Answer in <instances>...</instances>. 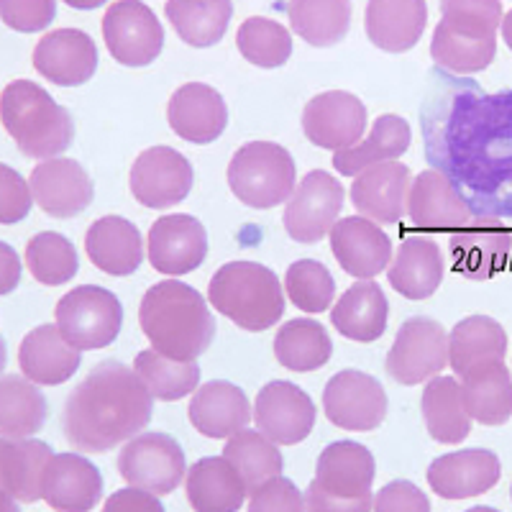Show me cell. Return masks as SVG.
I'll use <instances>...</instances> for the list:
<instances>
[{
    "mask_svg": "<svg viewBox=\"0 0 512 512\" xmlns=\"http://www.w3.org/2000/svg\"><path fill=\"white\" fill-rule=\"evenodd\" d=\"M118 472L128 487L172 495L187 477L185 451L167 433H139L121 448Z\"/></svg>",
    "mask_w": 512,
    "mask_h": 512,
    "instance_id": "ba28073f",
    "label": "cell"
},
{
    "mask_svg": "<svg viewBox=\"0 0 512 512\" xmlns=\"http://www.w3.org/2000/svg\"><path fill=\"white\" fill-rule=\"evenodd\" d=\"M448 367V333L433 318L415 315L397 331L387 354V374L405 387L438 377Z\"/></svg>",
    "mask_w": 512,
    "mask_h": 512,
    "instance_id": "9c48e42d",
    "label": "cell"
},
{
    "mask_svg": "<svg viewBox=\"0 0 512 512\" xmlns=\"http://www.w3.org/2000/svg\"><path fill=\"white\" fill-rule=\"evenodd\" d=\"M446 31L466 39H497L502 26L500 0H441V21Z\"/></svg>",
    "mask_w": 512,
    "mask_h": 512,
    "instance_id": "c3c4849f",
    "label": "cell"
},
{
    "mask_svg": "<svg viewBox=\"0 0 512 512\" xmlns=\"http://www.w3.org/2000/svg\"><path fill=\"white\" fill-rule=\"evenodd\" d=\"M461 395L469 418L477 423L505 425L512 418V377L505 361H489L461 379Z\"/></svg>",
    "mask_w": 512,
    "mask_h": 512,
    "instance_id": "d590c367",
    "label": "cell"
},
{
    "mask_svg": "<svg viewBox=\"0 0 512 512\" xmlns=\"http://www.w3.org/2000/svg\"><path fill=\"white\" fill-rule=\"evenodd\" d=\"M223 459L239 472L249 495L269 479L282 477V469H285V459H282L277 443L269 441L264 433L249 431V428L228 438L223 446Z\"/></svg>",
    "mask_w": 512,
    "mask_h": 512,
    "instance_id": "b9f144b4",
    "label": "cell"
},
{
    "mask_svg": "<svg viewBox=\"0 0 512 512\" xmlns=\"http://www.w3.org/2000/svg\"><path fill=\"white\" fill-rule=\"evenodd\" d=\"M85 251L100 272L128 277L144 262V239L128 218L103 216L85 233Z\"/></svg>",
    "mask_w": 512,
    "mask_h": 512,
    "instance_id": "f1b7e54d",
    "label": "cell"
},
{
    "mask_svg": "<svg viewBox=\"0 0 512 512\" xmlns=\"http://www.w3.org/2000/svg\"><path fill=\"white\" fill-rule=\"evenodd\" d=\"M52 456L44 441L0 436V489L26 505L41 500V477Z\"/></svg>",
    "mask_w": 512,
    "mask_h": 512,
    "instance_id": "e575fe53",
    "label": "cell"
},
{
    "mask_svg": "<svg viewBox=\"0 0 512 512\" xmlns=\"http://www.w3.org/2000/svg\"><path fill=\"white\" fill-rule=\"evenodd\" d=\"M290 26L310 47L326 49L351 31V0H290Z\"/></svg>",
    "mask_w": 512,
    "mask_h": 512,
    "instance_id": "ab89813d",
    "label": "cell"
},
{
    "mask_svg": "<svg viewBox=\"0 0 512 512\" xmlns=\"http://www.w3.org/2000/svg\"><path fill=\"white\" fill-rule=\"evenodd\" d=\"M425 428L438 443H461L472 433V418L466 413L461 382L456 377H433L428 379L420 400Z\"/></svg>",
    "mask_w": 512,
    "mask_h": 512,
    "instance_id": "8d00e7d4",
    "label": "cell"
},
{
    "mask_svg": "<svg viewBox=\"0 0 512 512\" xmlns=\"http://www.w3.org/2000/svg\"><path fill=\"white\" fill-rule=\"evenodd\" d=\"M105 47L123 67H149L164 49L157 13L141 0H116L103 16Z\"/></svg>",
    "mask_w": 512,
    "mask_h": 512,
    "instance_id": "30bf717a",
    "label": "cell"
},
{
    "mask_svg": "<svg viewBox=\"0 0 512 512\" xmlns=\"http://www.w3.org/2000/svg\"><path fill=\"white\" fill-rule=\"evenodd\" d=\"M331 251L346 274L359 280H372L390 267L392 239L374 221L364 216H349L328 233Z\"/></svg>",
    "mask_w": 512,
    "mask_h": 512,
    "instance_id": "cb8c5ba5",
    "label": "cell"
},
{
    "mask_svg": "<svg viewBox=\"0 0 512 512\" xmlns=\"http://www.w3.org/2000/svg\"><path fill=\"white\" fill-rule=\"evenodd\" d=\"M80 361V351L62 336L57 323H47L26 333L18 349V367L24 377L41 387H57L72 379L80 369Z\"/></svg>",
    "mask_w": 512,
    "mask_h": 512,
    "instance_id": "484cf974",
    "label": "cell"
},
{
    "mask_svg": "<svg viewBox=\"0 0 512 512\" xmlns=\"http://www.w3.org/2000/svg\"><path fill=\"white\" fill-rule=\"evenodd\" d=\"M497 39H466L436 26L431 39V59L454 75H474L495 62Z\"/></svg>",
    "mask_w": 512,
    "mask_h": 512,
    "instance_id": "bcb514c9",
    "label": "cell"
},
{
    "mask_svg": "<svg viewBox=\"0 0 512 512\" xmlns=\"http://www.w3.org/2000/svg\"><path fill=\"white\" fill-rule=\"evenodd\" d=\"M34 67L59 88H80L98 70V47L93 36L80 29H57L39 39Z\"/></svg>",
    "mask_w": 512,
    "mask_h": 512,
    "instance_id": "44dd1931",
    "label": "cell"
},
{
    "mask_svg": "<svg viewBox=\"0 0 512 512\" xmlns=\"http://www.w3.org/2000/svg\"><path fill=\"white\" fill-rule=\"evenodd\" d=\"M472 221V208L466 205L448 175L438 169H423L415 177L408 198V223L413 231L456 233Z\"/></svg>",
    "mask_w": 512,
    "mask_h": 512,
    "instance_id": "2e32d148",
    "label": "cell"
},
{
    "mask_svg": "<svg viewBox=\"0 0 512 512\" xmlns=\"http://www.w3.org/2000/svg\"><path fill=\"white\" fill-rule=\"evenodd\" d=\"M154 415V397L121 361H100L67 397L64 436L77 451L105 454L144 431Z\"/></svg>",
    "mask_w": 512,
    "mask_h": 512,
    "instance_id": "6da1fadb",
    "label": "cell"
},
{
    "mask_svg": "<svg viewBox=\"0 0 512 512\" xmlns=\"http://www.w3.org/2000/svg\"><path fill=\"white\" fill-rule=\"evenodd\" d=\"M390 303L374 280L351 285L333 305L331 323L338 333L356 344H372L387 331Z\"/></svg>",
    "mask_w": 512,
    "mask_h": 512,
    "instance_id": "1f68e13d",
    "label": "cell"
},
{
    "mask_svg": "<svg viewBox=\"0 0 512 512\" xmlns=\"http://www.w3.org/2000/svg\"><path fill=\"white\" fill-rule=\"evenodd\" d=\"M192 428L208 438H231L251 423L249 397L241 387L223 379L203 384L187 408Z\"/></svg>",
    "mask_w": 512,
    "mask_h": 512,
    "instance_id": "4316f807",
    "label": "cell"
},
{
    "mask_svg": "<svg viewBox=\"0 0 512 512\" xmlns=\"http://www.w3.org/2000/svg\"><path fill=\"white\" fill-rule=\"evenodd\" d=\"M510 497H512V489H510Z\"/></svg>",
    "mask_w": 512,
    "mask_h": 512,
    "instance_id": "6125c7cd",
    "label": "cell"
},
{
    "mask_svg": "<svg viewBox=\"0 0 512 512\" xmlns=\"http://www.w3.org/2000/svg\"><path fill=\"white\" fill-rule=\"evenodd\" d=\"M0 512H21V507L16 505V500L8 495L6 489H0Z\"/></svg>",
    "mask_w": 512,
    "mask_h": 512,
    "instance_id": "680465c9",
    "label": "cell"
},
{
    "mask_svg": "<svg viewBox=\"0 0 512 512\" xmlns=\"http://www.w3.org/2000/svg\"><path fill=\"white\" fill-rule=\"evenodd\" d=\"M103 512H164V507L152 492L126 487L118 489V492H113L108 497V502L103 505Z\"/></svg>",
    "mask_w": 512,
    "mask_h": 512,
    "instance_id": "db71d44e",
    "label": "cell"
},
{
    "mask_svg": "<svg viewBox=\"0 0 512 512\" xmlns=\"http://www.w3.org/2000/svg\"><path fill=\"white\" fill-rule=\"evenodd\" d=\"M139 326L154 351L175 361H195L216 338L208 300L180 280L149 287L139 305Z\"/></svg>",
    "mask_w": 512,
    "mask_h": 512,
    "instance_id": "7a4b0ae2",
    "label": "cell"
},
{
    "mask_svg": "<svg viewBox=\"0 0 512 512\" xmlns=\"http://www.w3.org/2000/svg\"><path fill=\"white\" fill-rule=\"evenodd\" d=\"M164 16L185 44L208 49L226 36L233 18L231 0H167Z\"/></svg>",
    "mask_w": 512,
    "mask_h": 512,
    "instance_id": "74e56055",
    "label": "cell"
},
{
    "mask_svg": "<svg viewBox=\"0 0 512 512\" xmlns=\"http://www.w3.org/2000/svg\"><path fill=\"white\" fill-rule=\"evenodd\" d=\"M505 354V328L487 315H469V318L459 320L454 331L448 333V367L454 369L459 379L489 361H502Z\"/></svg>",
    "mask_w": 512,
    "mask_h": 512,
    "instance_id": "836d02e7",
    "label": "cell"
},
{
    "mask_svg": "<svg viewBox=\"0 0 512 512\" xmlns=\"http://www.w3.org/2000/svg\"><path fill=\"white\" fill-rule=\"evenodd\" d=\"M374 512H431V502L418 484L397 479L379 489L374 497Z\"/></svg>",
    "mask_w": 512,
    "mask_h": 512,
    "instance_id": "f5cc1de1",
    "label": "cell"
},
{
    "mask_svg": "<svg viewBox=\"0 0 512 512\" xmlns=\"http://www.w3.org/2000/svg\"><path fill=\"white\" fill-rule=\"evenodd\" d=\"M413 187L410 167L402 162H382L354 177L351 203L356 213L377 226H397L408 218V198Z\"/></svg>",
    "mask_w": 512,
    "mask_h": 512,
    "instance_id": "ac0fdd59",
    "label": "cell"
},
{
    "mask_svg": "<svg viewBox=\"0 0 512 512\" xmlns=\"http://www.w3.org/2000/svg\"><path fill=\"white\" fill-rule=\"evenodd\" d=\"M131 369L152 392L154 400L177 402L198 390L200 384L198 361H175L154 349L139 351Z\"/></svg>",
    "mask_w": 512,
    "mask_h": 512,
    "instance_id": "7bdbcfd3",
    "label": "cell"
},
{
    "mask_svg": "<svg viewBox=\"0 0 512 512\" xmlns=\"http://www.w3.org/2000/svg\"><path fill=\"white\" fill-rule=\"evenodd\" d=\"M167 121L180 139L200 146L213 144L228 126V105L205 82H185L169 98Z\"/></svg>",
    "mask_w": 512,
    "mask_h": 512,
    "instance_id": "603a6c76",
    "label": "cell"
},
{
    "mask_svg": "<svg viewBox=\"0 0 512 512\" xmlns=\"http://www.w3.org/2000/svg\"><path fill=\"white\" fill-rule=\"evenodd\" d=\"M249 512H305V495L292 479L274 477L251 492Z\"/></svg>",
    "mask_w": 512,
    "mask_h": 512,
    "instance_id": "816d5d0a",
    "label": "cell"
},
{
    "mask_svg": "<svg viewBox=\"0 0 512 512\" xmlns=\"http://www.w3.org/2000/svg\"><path fill=\"white\" fill-rule=\"evenodd\" d=\"M26 267L36 282L59 287L75 277L80 259L75 244L67 236L57 231H41L26 244Z\"/></svg>",
    "mask_w": 512,
    "mask_h": 512,
    "instance_id": "f6af8a7d",
    "label": "cell"
},
{
    "mask_svg": "<svg viewBox=\"0 0 512 512\" xmlns=\"http://www.w3.org/2000/svg\"><path fill=\"white\" fill-rule=\"evenodd\" d=\"M466 512H500V510H495V507H487V505H479V507H472V510H466Z\"/></svg>",
    "mask_w": 512,
    "mask_h": 512,
    "instance_id": "94428289",
    "label": "cell"
},
{
    "mask_svg": "<svg viewBox=\"0 0 512 512\" xmlns=\"http://www.w3.org/2000/svg\"><path fill=\"white\" fill-rule=\"evenodd\" d=\"M341 208H344V185L326 169H313L287 200L282 223L297 244H318L333 231Z\"/></svg>",
    "mask_w": 512,
    "mask_h": 512,
    "instance_id": "8fae6325",
    "label": "cell"
},
{
    "mask_svg": "<svg viewBox=\"0 0 512 512\" xmlns=\"http://www.w3.org/2000/svg\"><path fill=\"white\" fill-rule=\"evenodd\" d=\"M377 461L356 441H333L315 464V479L305 489V512H372Z\"/></svg>",
    "mask_w": 512,
    "mask_h": 512,
    "instance_id": "5b68a950",
    "label": "cell"
},
{
    "mask_svg": "<svg viewBox=\"0 0 512 512\" xmlns=\"http://www.w3.org/2000/svg\"><path fill=\"white\" fill-rule=\"evenodd\" d=\"M49 405L31 379L0 377V436L31 438L47 423Z\"/></svg>",
    "mask_w": 512,
    "mask_h": 512,
    "instance_id": "60d3db41",
    "label": "cell"
},
{
    "mask_svg": "<svg viewBox=\"0 0 512 512\" xmlns=\"http://www.w3.org/2000/svg\"><path fill=\"white\" fill-rule=\"evenodd\" d=\"M228 185L244 205L269 210L292 198L297 167L285 146L274 141H249L231 157Z\"/></svg>",
    "mask_w": 512,
    "mask_h": 512,
    "instance_id": "8992f818",
    "label": "cell"
},
{
    "mask_svg": "<svg viewBox=\"0 0 512 512\" xmlns=\"http://www.w3.org/2000/svg\"><path fill=\"white\" fill-rule=\"evenodd\" d=\"M512 251V233L500 221H479L461 231L451 233L448 239V256L456 274L466 280L484 282L492 280L507 267Z\"/></svg>",
    "mask_w": 512,
    "mask_h": 512,
    "instance_id": "d6986e66",
    "label": "cell"
},
{
    "mask_svg": "<svg viewBox=\"0 0 512 512\" xmlns=\"http://www.w3.org/2000/svg\"><path fill=\"white\" fill-rule=\"evenodd\" d=\"M210 305L231 323L262 333L285 315V290L277 274L259 262H228L210 277Z\"/></svg>",
    "mask_w": 512,
    "mask_h": 512,
    "instance_id": "277c9868",
    "label": "cell"
},
{
    "mask_svg": "<svg viewBox=\"0 0 512 512\" xmlns=\"http://www.w3.org/2000/svg\"><path fill=\"white\" fill-rule=\"evenodd\" d=\"M502 39H505V44L507 47H510V52H512V11H507L505 16H502Z\"/></svg>",
    "mask_w": 512,
    "mask_h": 512,
    "instance_id": "6f0895ef",
    "label": "cell"
},
{
    "mask_svg": "<svg viewBox=\"0 0 512 512\" xmlns=\"http://www.w3.org/2000/svg\"><path fill=\"white\" fill-rule=\"evenodd\" d=\"M443 272H446V264H443L441 246L433 239L408 236L392 256L387 280L395 287V292L408 300H428L441 287Z\"/></svg>",
    "mask_w": 512,
    "mask_h": 512,
    "instance_id": "f546056e",
    "label": "cell"
},
{
    "mask_svg": "<svg viewBox=\"0 0 512 512\" xmlns=\"http://www.w3.org/2000/svg\"><path fill=\"white\" fill-rule=\"evenodd\" d=\"M57 328L77 351L111 346L123 328V305L111 290L82 285L70 290L54 310Z\"/></svg>",
    "mask_w": 512,
    "mask_h": 512,
    "instance_id": "52a82bcc",
    "label": "cell"
},
{
    "mask_svg": "<svg viewBox=\"0 0 512 512\" xmlns=\"http://www.w3.org/2000/svg\"><path fill=\"white\" fill-rule=\"evenodd\" d=\"M410 141H413L410 123L402 116L387 113V116H379L374 121L367 139L349 146L344 152L333 154V169L338 175L356 177L374 164L397 162L410 149Z\"/></svg>",
    "mask_w": 512,
    "mask_h": 512,
    "instance_id": "d6a6232c",
    "label": "cell"
},
{
    "mask_svg": "<svg viewBox=\"0 0 512 512\" xmlns=\"http://www.w3.org/2000/svg\"><path fill=\"white\" fill-rule=\"evenodd\" d=\"M149 264L159 274L182 277L198 269L208 256V231L203 223L190 213L162 216L149 228L146 241Z\"/></svg>",
    "mask_w": 512,
    "mask_h": 512,
    "instance_id": "e0dca14e",
    "label": "cell"
},
{
    "mask_svg": "<svg viewBox=\"0 0 512 512\" xmlns=\"http://www.w3.org/2000/svg\"><path fill=\"white\" fill-rule=\"evenodd\" d=\"M323 410L336 428L356 433L377 431L387 418V392L372 374L344 369L328 379Z\"/></svg>",
    "mask_w": 512,
    "mask_h": 512,
    "instance_id": "7c38bea8",
    "label": "cell"
},
{
    "mask_svg": "<svg viewBox=\"0 0 512 512\" xmlns=\"http://www.w3.org/2000/svg\"><path fill=\"white\" fill-rule=\"evenodd\" d=\"M367 131V108L354 93L331 90L308 100L303 111V134L318 149L344 152L359 144Z\"/></svg>",
    "mask_w": 512,
    "mask_h": 512,
    "instance_id": "9a60e30c",
    "label": "cell"
},
{
    "mask_svg": "<svg viewBox=\"0 0 512 512\" xmlns=\"http://www.w3.org/2000/svg\"><path fill=\"white\" fill-rule=\"evenodd\" d=\"M31 195L47 216L75 218L93 203L95 187L77 159L54 157L36 164L31 172Z\"/></svg>",
    "mask_w": 512,
    "mask_h": 512,
    "instance_id": "ffe728a7",
    "label": "cell"
},
{
    "mask_svg": "<svg viewBox=\"0 0 512 512\" xmlns=\"http://www.w3.org/2000/svg\"><path fill=\"white\" fill-rule=\"evenodd\" d=\"M103 497V474L80 454H59L44 469L41 500L57 512H90Z\"/></svg>",
    "mask_w": 512,
    "mask_h": 512,
    "instance_id": "d4e9b609",
    "label": "cell"
},
{
    "mask_svg": "<svg viewBox=\"0 0 512 512\" xmlns=\"http://www.w3.org/2000/svg\"><path fill=\"white\" fill-rule=\"evenodd\" d=\"M6 361H8V349H6V341L0 338V374L6 369Z\"/></svg>",
    "mask_w": 512,
    "mask_h": 512,
    "instance_id": "91938a15",
    "label": "cell"
},
{
    "mask_svg": "<svg viewBox=\"0 0 512 512\" xmlns=\"http://www.w3.org/2000/svg\"><path fill=\"white\" fill-rule=\"evenodd\" d=\"M274 356L290 372H318L331 361L333 341L318 320H287L274 336Z\"/></svg>",
    "mask_w": 512,
    "mask_h": 512,
    "instance_id": "f35d334b",
    "label": "cell"
},
{
    "mask_svg": "<svg viewBox=\"0 0 512 512\" xmlns=\"http://www.w3.org/2000/svg\"><path fill=\"white\" fill-rule=\"evenodd\" d=\"M31 185L8 164H0V226L21 223L31 213Z\"/></svg>",
    "mask_w": 512,
    "mask_h": 512,
    "instance_id": "f907efd6",
    "label": "cell"
},
{
    "mask_svg": "<svg viewBox=\"0 0 512 512\" xmlns=\"http://www.w3.org/2000/svg\"><path fill=\"white\" fill-rule=\"evenodd\" d=\"M195 172L185 154L172 146H152L136 157L131 167V195L152 210L180 205L190 195Z\"/></svg>",
    "mask_w": 512,
    "mask_h": 512,
    "instance_id": "5bb4252c",
    "label": "cell"
},
{
    "mask_svg": "<svg viewBox=\"0 0 512 512\" xmlns=\"http://www.w3.org/2000/svg\"><path fill=\"white\" fill-rule=\"evenodd\" d=\"M428 24L425 0H369L364 29L369 41L382 52H410Z\"/></svg>",
    "mask_w": 512,
    "mask_h": 512,
    "instance_id": "83f0119b",
    "label": "cell"
},
{
    "mask_svg": "<svg viewBox=\"0 0 512 512\" xmlns=\"http://www.w3.org/2000/svg\"><path fill=\"white\" fill-rule=\"evenodd\" d=\"M241 57L262 70H277L292 57V34L282 24L264 16L246 18L236 31Z\"/></svg>",
    "mask_w": 512,
    "mask_h": 512,
    "instance_id": "ee69618b",
    "label": "cell"
},
{
    "mask_svg": "<svg viewBox=\"0 0 512 512\" xmlns=\"http://www.w3.org/2000/svg\"><path fill=\"white\" fill-rule=\"evenodd\" d=\"M285 292L297 310L318 315L326 313L336 297V282L333 274L323 262L315 259H300L290 264L285 274Z\"/></svg>",
    "mask_w": 512,
    "mask_h": 512,
    "instance_id": "7dc6e473",
    "label": "cell"
},
{
    "mask_svg": "<svg viewBox=\"0 0 512 512\" xmlns=\"http://www.w3.org/2000/svg\"><path fill=\"white\" fill-rule=\"evenodd\" d=\"M21 285V256L13 246L0 241V295H11Z\"/></svg>",
    "mask_w": 512,
    "mask_h": 512,
    "instance_id": "11a10c76",
    "label": "cell"
},
{
    "mask_svg": "<svg viewBox=\"0 0 512 512\" xmlns=\"http://www.w3.org/2000/svg\"><path fill=\"white\" fill-rule=\"evenodd\" d=\"M62 3H67L75 11H95V8H103L108 0H62Z\"/></svg>",
    "mask_w": 512,
    "mask_h": 512,
    "instance_id": "9f6ffc18",
    "label": "cell"
},
{
    "mask_svg": "<svg viewBox=\"0 0 512 512\" xmlns=\"http://www.w3.org/2000/svg\"><path fill=\"white\" fill-rule=\"evenodd\" d=\"M0 123L31 159H54L75 141L70 111L31 80L8 82L0 93Z\"/></svg>",
    "mask_w": 512,
    "mask_h": 512,
    "instance_id": "3957f363",
    "label": "cell"
},
{
    "mask_svg": "<svg viewBox=\"0 0 512 512\" xmlns=\"http://www.w3.org/2000/svg\"><path fill=\"white\" fill-rule=\"evenodd\" d=\"M318 410L303 387L292 382L264 384L254 402V423L259 433L277 446H295L313 433Z\"/></svg>",
    "mask_w": 512,
    "mask_h": 512,
    "instance_id": "4fadbf2b",
    "label": "cell"
},
{
    "mask_svg": "<svg viewBox=\"0 0 512 512\" xmlns=\"http://www.w3.org/2000/svg\"><path fill=\"white\" fill-rule=\"evenodd\" d=\"M57 16V0H0V21L18 34L44 31Z\"/></svg>",
    "mask_w": 512,
    "mask_h": 512,
    "instance_id": "681fc988",
    "label": "cell"
},
{
    "mask_svg": "<svg viewBox=\"0 0 512 512\" xmlns=\"http://www.w3.org/2000/svg\"><path fill=\"white\" fill-rule=\"evenodd\" d=\"M502 477L497 454L487 448H464L454 454L438 456L428 466V484L443 500H469L495 489Z\"/></svg>",
    "mask_w": 512,
    "mask_h": 512,
    "instance_id": "7402d4cb",
    "label": "cell"
},
{
    "mask_svg": "<svg viewBox=\"0 0 512 512\" xmlns=\"http://www.w3.org/2000/svg\"><path fill=\"white\" fill-rule=\"evenodd\" d=\"M185 492L195 512H239L249 495L244 479L223 456L195 461L185 477Z\"/></svg>",
    "mask_w": 512,
    "mask_h": 512,
    "instance_id": "4dcf8cb0",
    "label": "cell"
}]
</instances>
